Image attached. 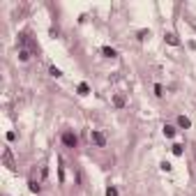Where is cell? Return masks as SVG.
I'll list each match as a JSON object with an SVG mask.
<instances>
[{"instance_id": "1", "label": "cell", "mask_w": 196, "mask_h": 196, "mask_svg": "<svg viewBox=\"0 0 196 196\" xmlns=\"http://www.w3.org/2000/svg\"><path fill=\"white\" fill-rule=\"evenodd\" d=\"M90 141H92V143L97 145V148H104V145H106V136H104L102 132H97V129H92V134H90Z\"/></svg>"}, {"instance_id": "2", "label": "cell", "mask_w": 196, "mask_h": 196, "mask_svg": "<svg viewBox=\"0 0 196 196\" xmlns=\"http://www.w3.org/2000/svg\"><path fill=\"white\" fill-rule=\"evenodd\" d=\"M62 143L67 145V148H76V136L72 132H65L62 134Z\"/></svg>"}, {"instance_id": "3", "label": "cell", "mask_w": 196, "mask_h": 196, "mask_svg": "<svg viewBox=\"0 0 196 196\" xmlns=\"http://www.w3.org/2000/svg\"><path fill=\"white\" fill-rule=\"evenodd\" d=\"M164 136H166V139H173V136H175V127H171V125H164Z\"/></svg>"}, {"instance_id": "4", "label": "cell", "mask_w": 196, "mask_h": 196, "mask_svg": "<svg viewBox=\"0 0 196 196\" xmlns=\"http://www.w3.org/2000/svg\"><path fill=\"white\" fill-rule=\"evenodd\" d=\"M30 56H32V53L28 51V49H19V60L26 62V60H30Z\"/></svg>"}, {"instance_id": "5", "label": "cell", "mask_w": 196, "mask_h": 196, "mask_svg": "<svg viewBox=\"0 0 196 196\" xmlns=\"http://www.w3.org/2000/svg\"><path fill=\"white\" fill-rule=\"evenodd\" d=\"M178 125H180L182 129H189V127H192V122H189V118H185V115H180V118H178Z\"/></svg>"}, {"instance_id": "6", "label": "cell", "mask_w": 196, "mask_h": 196, "mask_svg": "<svg viewBox=\"0 0 196 196\" xmlns=\"http://www.w3.org/2000/svg\"><path fill=\"white\" fill-rule=\"evenodd\" d=\"M102 53H104L106 58H115V56H118V53H115V49H111V46H104V49H102Z\"/></svg>"}, {"instance_id": "7", "label": "cell", "mask_w": 196, "mask_h": 196, "mask_svg": "<svg viewBox=\"0 0 196 196\" xmlns=\"http://www.w3.org/2000/svg\"><path fill=\"white\" fill-rule=\"evenodd\" d=\"M166 42H169L171 46H178V44H180V42H178V37H175L173 32H169V35H166Z\"/></svg>"}, {"instance_id": "8", "label": "cell", "mask_w": 196, "mask_h": 196, "mask_svg": "<svg viewBox=\"0 0 196 196\" xmlns=\"http://www.w3.org/2000/svg\"><path fill=\"white\" fill-rule=\"evenodd\" d=\"M90 92V88H88V83H81L79 86V95H88Z\"/></svg>"}, {"instance_id": "9", "label": "cell", "mask_w": 196, "mask_h": 196, "mask_svg": "<svg viewBox=\"0 0 196 196\" xmlns=\"http://www.w3.org/2000/svg\"><path fill=\"white\" fill-rule=\"evenodd\" d=\"M5 162H7L9 169H14V164H12V155H9V150H5Z\"/></svg>"}, {"instance_id": "10", "label": "cell", "mask_w": 196, "mask_h": 196, "mask_svg": "<svg viewBox=\"0 0 196 196\" xmlns=\"http://www.w3.org/2000/svg\"><path fill=\"white\" fill-rule=\"evenodd\" d=\"M28 185H30V192H39V182H35V180H30V182H28Z\"/></svg>"}, {"instance_id": "11", "label": "cell", "mask_w": 196, "mask_h": 196, "mask_svg": "<svg viewBox=\"0 0 196 196\" xmlns=\"http://www.w3.org/2000/svg\"><path fill=\"white\" fill-rule=\"evenodd\" d=\"M113 102H115V106H125V97H122V95H115Z\"/></svg>"}, {"instance_id": "12", "label": "cell", "mask_w": 196, "mask_h": 196, "mask_svg": "<svg viewBox=\"0 0 196 196\" xmlns=\"http://www.w3.org/2000/svg\"><path fill=\"white\" fill-rule=\"evenodd\" d=\"M173 155H178V157L182 155V145H180V143H175V145H173Z\"/></svg>"}, {"instance_id": "13", "label": "cell", "mask_w": 196, "mask_h": 196, "mask_svg": "<svg viewBox=\"0 0 196 196\" xmlns=\"http://www.w3.org/2000/svg\"><path fill=\"white\" fill-rule=\"evenodd\" d=\"M49 72H51V76H56V79H58V76H62V72H60V69H58V67H51Z\"/></svg>"}, {"instance_id": "14", "label": "cell", "mask_w": 196, "mask_h": 196, "mask_svg": "<svg viewBox=\"0 0 196 196\" xmlns=\"http://www.w3.org/2000/svg\"><path fill=\"white\" fill-rule=\"evenodd\" d=\"M155 95H157V97H162V95H164V88H162V86H159V83H157V86H155Z\"/></svg>"}, {"instance_id": "15", "label": "cell", "mask_w": 196, "mask_h": 196, "mask_svg": "<svg viewBox=\"0 0 196 196\" xmlns=\"http://www.w3.org/2000/svg\"><path fill=\"white\" fill-rule=\"evenodd\" d=\"M106 196H118V189L115 187H109V189H106Z\"/></svg>"}, {"instance_id": "16", "label": "cell", "mask_w": 196, "mask_h": 196, "mask_svg": "<svg viewBox=\"0 0 196 196\" xmlns=\"http://www.w3.org/2000/svg\"><path fill=\"white\" fill-rule=\"evenodd\" d=\"M148 35H150V32H148V30H141V32H139V39H145V37H148Z\"/></svg>"}, {"instance_id": "17", "label": "cell", "mask_w": 196, "mask_h": 196, "mask_svg": "<svg viewBox=\"0 0 196 196\" xmlns=\"http://www.w3.org/2000/svg\"><path fill=\"white\" fill-rule=\"evenodd\" d=\"M162 171H171V164L169 162H162Z\"/></svg>"}]
</instances>
